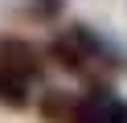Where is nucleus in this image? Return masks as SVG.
<instances>
[{
    "label": "nucleus",
    "instance_id": "obj_1",
    "mask_svg": "<svg viewBox=\"0 0 127 123\" xmlns=\"http://www.w3.org/2000/svg\"><path fill=\"white\" fill-rule=\"evenodd\" d=\"M49 57L62 66V70H70V74H90L94 66H98V70L102 66H119V53L98 37V33H90L86 25L62 29L58 37L49 41Z\"/></svg>",
    "mask_w": 127,
    "mask_h": 123
},
{
    "label": "nucleus",
    "instance_id": "obj_3",
    "mask_svg": "<svg viewBox=\"0 0 127 123\" xmlns=\"http://www.w3.org/2000/svg\"><path fill=\"white\" fill-rule=\"evenodd\" d=\"M70 123H127V98H119L111 86H90L78 94Z\"/></svg>",
    "mask_w": 127,
    "mask_h": 123
},
{
    "label": "nucleus",
    "instance_id": "obj_4",
    "mask_svg": "<svg viewBox=\"0 0 127 123\" xmlns=\"http://www.w3.org/2000/svg\"><path fill=\"white\" fill-rule=\"evenodd\" d=\"M74 103H78V94L49 90V94L37 103V111H41V119H49V123H70V115H74Z\"/></svg>",
    "mask_w": 127,
    "mask_h": 123
},
{
    "label": "nucleus",
    "instance_id": "obj_5",
    "mask_svg": "<svg viewBox=\"0 0 127 123\" xmlns=\"http://www.w3.org/2000/svg\"><path fill=\"white\" fill-rule=\"evenodd\" d=\"M0 103L12 107V111H25V107H29V86L12 82L8 74H0Z\"/></svg>",
    "mask_w": 127,
    "mask_h": 123
},
{
    "label": "nucleus",
    "instance_id": "obj_2",
    "mask_svg": "<svg viewBox=\"0 0 127 123\" xmlns=\"http://www.w3.org/2000/svg\"><path fill=\"white\" fill-rule=\"evenodd\" d=\"M0 74H8V78L21 82V86L37 82L45 74L41 49H37L33 41H25V37H0Z\"/></svg>",
    "mask_w": 127,
    "mask_h": 123
},
{
    "label": "nucleus",
    "instance_id": "obj_6",
    "mask_svg": "<svg viewBox=\"0 0 127 123\" xmlns=\"http://www.w3.org/2000/svg\"><path fill=\"white\" fill-rule=\"evenodd\" d=\"M62 8H66V0H29L25 4V16H33V21H58L62 16Z\"/></svg>",
    "mask_w": 127,
    "mask_h": 123
}]
</instances>
